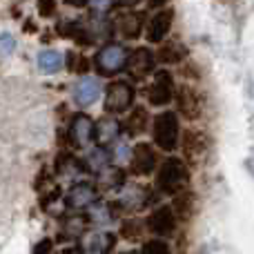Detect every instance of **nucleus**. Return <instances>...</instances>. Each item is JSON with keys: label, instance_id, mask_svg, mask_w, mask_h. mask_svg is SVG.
<instances>
[{"label": "nucleus", "instance_id": "f8f14e48", "mask_svg": "<svg viewBox=\"0 0 254 254\" xmlns=\"http://www.w3.org/2000/svg\"><path fill=\"white\" fill-rule=\"evenodd\" d=\"M125 69L129 71L131 78L143 80L145 76H149L154 71V54L147 47H136L131 52V56H127Z\"/></svg>", "mask_w": 254, "mask_h": 254}, {"label": "nucleus", "instance_id": "ddd939ff", "mask_svg": "<svg viewBox=\"0 0 254 254\" xmlns=\"http://www.w3.org/2000/svg\"><path fill=\"white\" fill-rule=\"evenodd\" d=\"M98 96H101V83H98L96 78H92V76L78 78L74 83V87H71V98H74V103L80 107L94 105V103L98 101Z\"/></svg>", "mask_w": 254, "mask_h": 254}, {"label": "nucleus", "instance_id": "9d476101", "mask_svg": "<svg viewBox=\"0 0 254 254\" xmlns=\"http://www.w3.org/2000/svg\"><path fill=\"white\" fill-rule=\"evenodd\" d=\"M116 237L107 230H92L80 237V250L85 254H110L114 250Z\"/></svg>", "mask_w": 254, "mask_h": 254}, {"label": "nucleus", "instance_id": "2eb2a0df", "mask_svg": "<svg viewBox=\"0 0 254 254\" xmlns=\"http://www.w3.org/2000/svg\"><path fill=\"white\" fill-rule=\"evenodd\" d=\"M149 201V192L143 185H123L119 194V205L121 210H140Z\"/></svg>", "mask_w": 254, "mask_h": 254}, {"label": "nucleus", "instance_id": "bb28decb", "mask_svg": "<svg viewBox=\"0 0 254 254\" xmlns=\"http://www.w3.org/2000/svg\"><path fill=\"white\" fill-rule=\"evenodd\" d=\"M123 183H125V176L121 170L107 167L103 174H98V185H101V190H121Z\"/></svg>", "mask_w": 254, "mask_h": 254}, {"label": "nucleus", "instance_id": "1a4fd4ad", "mask_svg": "<svg viewBox=\"0 0 254 254\" xmlns=\"http://www.w3.org/2000/svg\"><path fill=\"white\" fill-rule=\"evenodd\" d=\"M158 158L156 152L149 143H136L131 147V156H129V172L136 176H147L154 172Z\"/></svg>", "mask_w": 254, "mask_h": 254}, {"label": "nucleus", "instance_id": "c756f323", "mask_svg": "<svg viewBox=\"0 0 254 254\" xmlns=\"http://www.w3.org/2000/svg\"><path fill=\"white\" fill-rule=\"evenodd\" d=\"M65 65L69 71H78V74H85L89 69V61L85 56H76L74 52H69L65 56Z\"/></svg>", "mask_w": 254, "mask_h": 254}, {"label": "nucleus", "instance_id": "79ce46f5", "mask_svg": "<svg viewBox=\"0 0 254 254\" xmlns=\"http://www.w3.org/2000/svg\"><path fill=\"white\" fill-rule=\"evenodd\" d=\"M119 254H138L136 250H125V252H119Z\"/></svg>", "mask_w": 254, "mask_h": 254}, {"label": "nucleus", "instance_id": "a211bd4d", "mask_svg": "<svg viewBox=\"0 0 254 254\" xmlns=\"http://www.w3.org/2000/svg\"><path fill=\"white\" fill-rule=\"evenodd\" d=\"M80 163H83L85 172H89V174H103V172L110 167V154H107L105 147H89L87 152L83 154V158H80Z\"/></svg>", "mask_w": 254, "mask_h": 254}, {"label": "nucleus", "instance_id": "72a5a7b5", "mask_svg": "<svg viewBox=\"0 0 254 254\" xmlns=\"http://www.w3.org/2000/svg\"><path fill=\"white\" fill-rule=\"evenodd\" d=\"M31 254H54V239H40L34 246Z\"/></svg>", "mask_w": 254, "mask_h": 254}, {"label": "nucleus", "instance_id": "58836bf2", "mask_svg": "<svg viewBox=\"0 0 254 254\" xmlns=\"http://www.w3.org/2000/svg\"><path fill=\"white\" fill-rule=\"evenodd\" d=\"M149 2V7H154V9H161V7H165L170 0H147Z\"/></svg>", "mask_w": 254, "mask_h": 254}, {"label": "nucleus", "instance_id": "aec40b11", "mask_svg": "<svg viewBox=\"0 0 254 254\" xmlns=\"http://www.w3.org/2000/svg\"><path fill=\"white\" fill-rule=\"evenodd\" d=\"M36 65H38V71L52 76V74H58V71L63 69L65 58H63V54L56 52V49H43V52L36 56Z\"/></svg>", "mask_w": 254, "mask_h": 254}, {"label": "nucleus", "instance_id": "7c9ffc66", "mask_svg": "<svg viewBox=\"0 0 254 254\" xmlns=\"http://www.w3.org/2000/svg\"><path fill=\"white\" fill-rule=\"evenodd\" d=\"M89 9L94 11V16L96 18H103L107 11H110V7L114 4V0H87Z\"/></svg>", "mask_w": 254, "mask_h": 254}, {"label": "nucleus", "instance_id": "f704fd0d", "mask_svg": "<svg viewBox=\"0 0 254 254\" xmlns=\"http://www.w3.org/2000/svg\"><path fill=\"white\" fill-rule=\"evenodd\" d=\"M45 183H49V170H47V167H43V170L38 172V179H36V183H34L36 192H43Z\"/></svg>", "mask_w": 254, "mask_h": 254}, {"label": "nucleus", "instance_id": "5701e85b", "mask_svg": "<svg viewBox=\"0 0 254 254\" xmlns=\"http://www.w3.org/2000/svg\"><path fill=\"white\" fill-rule=\"evenodd\" d=\"M185 58V49L179 43H165L163 47H158L156 52V61L163 65H176Z\"/></svg>", "mask_w": 254, "mask_h": 254}, {"label": "nucleus", "instance_id": "a878e982", "mask_svg": "<svg viewBox=\"0 0 254 254\" xmlns=\"http://www.w3.org/2000/svg\"><path fill=\"white\" fill-rule=\"evenodd\" d=\"M110 161L112 163H125V161H129V156H131V147H129V143H127V138L125 136H119V138H114L112 140V149L110 152Z\"/></svg>", "mask_w": 254, "mask_h": 254}, {"label": "nucleus", "instance_id": "ea45409f", "mask_svg": "<svg viewBox=\"0 0 254 254\" xmlns=\"http://www.w3.org/2000/svg\"><path fill=\"white\" fill-rule=\"evenodd\" d=\"M65 4H69V7H85L87 0H65Z\"/></svg>", "mask_w": 254, "mask_h": 254}, {"label": "nucleus", "instance_id": "4be33fe9", "mask_svg": "<svg viewBox=\"0 0 254 254\" xmlns=\"http://www.w3.org/2000/svg\"><path fill=\"white\" fill-rule=\"evenodd\" d=\"M147 123H149L147 110H145V107H140V105H136L134 110L129 112V119L125 121V131L129 136H136V134H140V131H145Z\"/></svg>", "mask_w": 254, "mask_h": 254}, {"label": "nucleus", "instance_id": "0eeeda50", "mask_svg": "<svg viewBox=\"0 0 254 254\" xmlns=\"http://www.w3.org/2000/svg\"><path fill=\"white\" fill-rule=\"evenodd\" d=\"M67 136H69V143L74 147H89L94 143V136H96V123L87 114H76L71 116Z\"/></svg>", "mask_w": 254, "mask_h": 254}, {"label": "nucleus", "instance_id": "6ab92c4d", "mask_svg": "<svg viewBox=\"0 0 254 254\" xmlns=\"http://www.w3.org/2000/svg\"><path fill=\"white\" fill-rule=\"evenodd\" d=\"M143 13H136V11H127L123 16L119 18V22H116V27H119L121 36H123L125 40H136L140 36V31H143Z\"/></svg>", "mask_w": 254, "mask_h": 254}, {"label": "nucleus", "instance_id": "dca6fc26", "mask_svg": "<svg viewBox=\"0 0 254 254\" xmlns=\"http://www.w3.org/2000/svg\"><path fill=\"white\" fill-rule=\"evenodd\" d=\"M207 152V136L198 129H188L183 136V154L190 163H196Z\"/></svg>", "mask_w": 254, "mask_h": 254}, {"label": "nucleus", "instance_id": "e433bc0d", "mask_svg": "<svg viewBox=\"0 0 254 254\" xmlns=\"http://www.w3.org/2000/svg\"><path fill=\"white\" fill-rule=\"evenodd\" d=\"M25 31H27V34H36V31H38V27H36L34 20H25Z\"/></svg>", "mask_w": 254, "mask_h": 254}, {"label": "nucleus", "instance_id": "39448f33", "mask_svg": "<svg viewBox=\"0 0 254 254\" xmlns=\"http://www.w3.org/2000/svg\"><path fill=\"white\" fill-rule=\"evenodd\" d=\"M131 101H134V87L127 80H114L105 94V112L119 116L129 110Z\"/></svg>", "mask_w": 254, "mask_h": 254}, {"label": "nucleus", "instance_id": "c9c22d12", "mask_svg": "<svg viewBox=\"0 0 254 254\" xmlns=\"http://www.w3.org/2000/svg\"><path fill=\"white\" fill-rule=\"evenodd\" d=\"M61 188H52V192L47 194V196H43V201H40V205L45 207V210H47V205H52L54 201H58V198H61Z\"/></svg>", "mask_w": 254, "mask_h": 254}, {"label": "nucleus", "instance_id": "f3484780", "mask_svg": "<svg viewBox=\"0 0 254 254\" xmlns=\"http://www.w3.org/2000/svg\"><path fill=\"white\" fill-rule=\"evenodd\" d=\"M54 172L58 176H65V179H80L85 174V167L74 154H69L67 149H63L56 156V163H54Z\"/></svg>", "mask_w": 254, "mask_h": 254}, {"label": "nucleus", "instance_id": "f03ea898", "mask_svg": "<svg viewBox=\"0 0 254 254\" xmlns=\"http://www.w3.org/2000/svg\"><path fill=\"white\" fill-rule=\"evenodd\" d=\"M152 136H154V143H156L158 149H163V152H174V149L179 147V136H181L179 116L170 110L154 116Z\"/></svg>", "mask_w": 254, "mask_h": 254}, {"label": "nucleus", "instance_id": "4468645a", "mask_svg": "<svg viewBox=\"0 0 254 254\" xmlns=\"http://www.w3.org/2000/svg\"><path fill=\"white\" fill-rule=\"evenodd\" d=\"M172 22H174V11L172 9H161L156 11L147 22V40L154 45L163 43L165 36L170 34L172 29Z\"/></svg>", "mask_w": 254, "mask_h": 254}, {"label": "nucleus", "instance_id": "20e7f679", "mask_svg": "<svg viewBox=\"0 0 254 254\" xmlns=\"http://www.w3.org/2000/svg\"><path fill=\"white\" fill-rule=\"evenodd\" d=\"M176 228H179V219H176L172 205H158L145 219V230H149L154 234V239H163L165 241L167 237H172L176 232Z\"/></svg>", "mask_w": 254, "mask_h": 254}, {"label": "nucleus", "instance_id": "f257e3e1", "mask_svg": "<svg viewBox=\"0 0 254 254\" xmlns=\"http://www.w3.org/2000/svg\"><path fill=\"white\" fill-rule=\"evenodd\" d=\"M188 181H190L188 165L181 158L172 156V158H165L161 163V167H158L156 190L161 194H167V196H176V194H181L188 188Z\"/></svg>", "mask_w": 254, "mask_h": 254}, {"label": "nucleus", "instance_id": "a19ab883", "mask_svg": "<svg viewBox=\"0 0 254 254\" xmlns=\"http://www.w3.org/2000/svg\"><path fill=\"white\" fill-rule=\"evenodd\" d=\"M61 254H78V250H76V248H63Z\"/></svg>", "mask_w": 254, "mask_h": 254}, {"label": "nucleus", "instance_id": "2f4dec72", "mask_svg": "<svg viewBox=\"0 0 254 254\" xmlns=\"http://www.w3.org/2000/svg\"><path fill=\"white\" fill-rule=\"evenodd\" d=\"M16 49V38L11 34H0V56H11Z\"/></svg>", "mask_w": 254, "mask_h": 254}, {"label": "nucleus", "instance_id": "412c9836", "mask_svg": "<svg viewBox=\"0 0 254 254\" xmlns=\"http://www.w3.org/2000/svg\"><path fill=\"white\" fill-rule=\"evenodd\" d=\"M121 131H123V125L116 119H101V123L96 125V136H94V140H98L101 145H110L114 138H119Z\"/></svg>", "mask_w": 254, "mask_h": 254}, {"label": "nucleus", "instance_id": "4c0bfd02", "mask_svg": "<svg viewBox=\"0 0 254 254\" xmlns=\"http://www.w3.org/2000/svg\"><path fill=\"white\" fill-rule=\"evenodd\" d=\"M136 2H140V0H114V4H119V7H134Z\"/></svg>", "mask_w": 254, "mask_h": 254}, {"label": "nucleus", "instance_id": "473e14b6", "mask_svg": "<svg viewBox=\"0 0 254 254\" xmlns=\"http://www.w3.org/2000/svg\"><path fill=\"white\" fill-rule=\"evenodd\" d=\"M36 9H38V13L43 18H52L54 13H56L58 4H56V0H38V2H36Z\"/></svg>", "mask_w": 254, "mask_h": 254}, {"label": "nucleus", "instance_id": "9b49d317", "mask_svg": "<svg viewBox=\"0 0 254 254\" xmlns=\"http://www.w3.org/2000/svg\"><path fill=\"white\" fill-rule=\"evenodd\" d=\"M96 198H98L96 188H94L92 183L78 181V183H74L69 190H67L65 205L69 207V210H87L92 203H96Z\"/></svg>", "mask_w": 254, "mask_h": 254}, {"label": "nucleus", "instance_id": "b1692460", "mask_svg": "<svg viewBox=\"0 0 254 254\" xmlns=\"http://www.w3.org/2000/svg\"><path fill=\"white\" fill-rule=\"evenodd\" d=\"M172 210H174L176 219H190L194 212V194L190 190H183L181 194H176L174 203H172Z\"/></svg>", "mask_w": 254, "mask_h": 254}, {"label": "nucleus", "instance_id": "423d86ee", "mask_svg": "<svg viewBox=\"0 0 254 254\" xmlns=\"http://www.w3.org/2000/svg\"><path fill=\"white\" fill-rule=\"evenodd\" d=\"M172 96H174V78H172V71L161 69L154 74V80L147 89V101L149 105L163 107L167 103H172Z\"/></svg>", "mask_w": 254, "mask_h": 254}, {"label": "nucleus", "instance_id": "393cba45", "mask_svg": "<svg viewBox=\"0 0 254 254\" xmlns=\"http://www.w3.org/2000/svg\"><path fill=\"white\" fill-rule=\"evenodd\" d=\"M143 232H145V223L138 219H123L119 225V237L129 243L138 241V239L143 237Z\"/></svg>", "mask_w": 254, "mask_h": 254}, {"label": "nucleus", "instance_id": "cd10ccee", "mask_svg": "<svg viewBox=\"0 0 254 254\" xmlns=\"http://www.w3.org/2000/svg\"><path fill=\"white\" fill-rule=\"evenodd\" d=\"M85 228H87V219L85 216H69L63 223V239H74V237H83Z\"/></svg>", "mask_w": 254, "mask_h": 254}, {"label": "nucleus", "instance_id": "6e6552de", "mask_svg": "<svg viewBox=\"0 0 254 254\" xmlns=\"http://www.w3.org/2000/svg\"><path fill=\"white\" fill-rule=\"evenodd\" d=\"M176 112H179L183 119H188V121L201 119V114H203V96L194 87L183 85V87L176 92Z\"/></svg>", "mask_w": 254, "mask_h": 254}, {"label": "nucleus", "instance_id": "c85d7f7f", "mask_svg": "<svg viewBox=\"0 0 254 254\" xmlns=\"http://www.w3.org/2000/svg\"><path fill=\"white\" fill-rule=\"evenodd\" d=\"M138 254H172V248L163 239H149V241L143 243Z\"/></svg>", "mask_w": 254, "mask_h": 254}, {"label": "nucleus", "instance_id": "7ed1b4c3", "mask_svg": "<svg viewBox=\"0 0 254 254\" xmlns=\"http://www.w3.org/2000/svg\"><path fill=\"white\" fill-rule=\"evenodd\" d=\"M127 49L123 45H105V47L101 49V52H96V56H94V67H96V71L101 76H114L119 74V71L125 69L127 65Z\"/></svg>", "mask_w": 254, "mask_h": 254}]
</instances>
